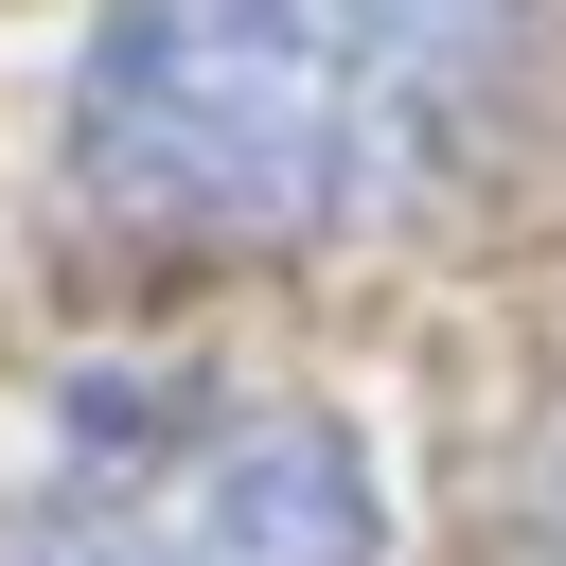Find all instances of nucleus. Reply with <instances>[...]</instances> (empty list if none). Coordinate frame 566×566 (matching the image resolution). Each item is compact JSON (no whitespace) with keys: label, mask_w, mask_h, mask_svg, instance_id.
<instances>
[{"label":"nucleus","mask_w":566,"mask_h":566,"mask_svg":"<svg viewBox=\"0 0 566 566\" xmlns=\"http://www.w3.org/2000/svg\"><path fill=\"white\" fill-rule=\"evenodd\" d=\"M513 53V0H106L71 53V177L124 230L318 248L460 177Z\"/></svg>","instance_id":"obj_1"},{"label":"nucleus","mask_w":566,"mask_h":566,"mask_svg":"<svg viewBox=\"0 0 566 566\" xmlns=\"http://www.w3.org/2000/svg\"><path fill=\"white\" fill-rule=\"evenodd\" d=\"M0 566H389V478L336 407H177L18 495Z\"/></svg>","instance_id":"obj_2"},{"label":"nucleus","mask_w":566,"mask_h":566,"mask_svg":"<svg viewBox=\"0 0 566 566\" xmlns=\"http://www.w3.org/2000/svg\"><path fill=\"white\" fill-rule=\"evenodd\" d=\"M531 566H566V424H548V460H531Z\"/></svg>","instance_id":"obj_3"}]
</instances>
